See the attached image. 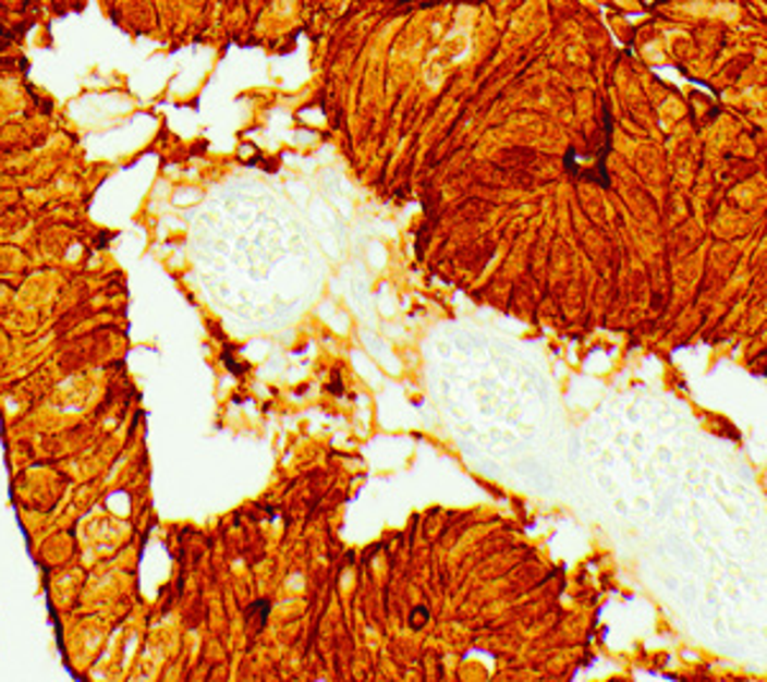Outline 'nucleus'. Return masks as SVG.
Listing matches in <instances>:
<instances>
[{
	"instance_id": "obj_1",
	"label": "nucleus",
	"mask_w": 767,
	"mask_h": 682,
	"mask_svg": "<svg viewBox=\"0 0 767 682\" xmlns=\"http://www.w3.org/2000/svg\"><path fill=\"white\" fill-rule=\"evenodd\" d=\"M468 49H471V28L468 24H461L455 32L448 34L446 39L435 47L433 57L427 59V80H430L433 85H438L442 70H446L448 64H455L459 59L466 57Z\"/></svg>"
}]
</instances>
